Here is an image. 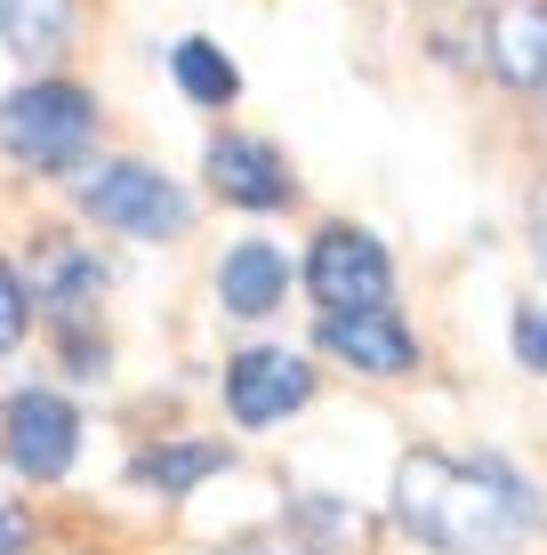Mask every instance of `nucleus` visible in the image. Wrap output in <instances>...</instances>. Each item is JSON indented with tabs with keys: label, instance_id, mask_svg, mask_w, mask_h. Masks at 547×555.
Listing matches in <instances>:
<instances>
[{
	"label": "nucleus",
	"instance_id": "1",
	"mask_svg": "<svg viewBox=\"0 0 547 555\" xmlns=\"http://www.w3.org/2000/svg\"><path fill=\"white\" fill-rule=\"evenodd\" d=\"M394 524L435 555H516L547 524L539 483L516 459H451V451H411L394 467Z\"/></svg>",
	"mask_w": 547,
	"mask_h": 555
},
{
	"label": "nucleus",
	"instance_id": "2",
	"mask_svg": "<svg viewBox=\"0 0 547 555\" xmlns=\"http://www.w3.org/2000/svg\"><path fill=\"white\" fill-rule=\"evenodd\" d=\"M97 145V98H89L81 81H25L0 98V153L25 169H41V178H65V169H81V153Z\"/></svg>",
	"mask_w": 547,
	"mask_h": 555
},
{
	"label": "nucleus",
	"instance_id": "3",
	"mask_svg": "<svg viewBox=\"0 0 547 555\" xmlns=\"http://www.w3.org/2000/svg\"><path fill=\"white\" fill-rule=\"evenodd\" d=\"M81 209L113 234H138V242H169L185 234V218H194V202H185L178 178H161L154 162H105L81 178Z\"/></svg>",
	"mask_w": 547,
	"mask_h": 555
},
{
	"label": "nucleus",
	"instance_id": "4",
	"mask_svg": "<svg viewBox=\"0 0 547 555\" xmlns=\"http://www.w3.org/2000/svg\"><path fill=\"white\" fill-rule=\"evenodd\" d=\"M307 291L323 314H363L394 298V258L370 225H323L307 250Z\"/></svg>",
	"mask_w": 547,
	"mask_h": 555
},
{
	"label": "nucleus",
	"instance_id": "5",
	"mask_svg": "<svg viewBox=\"0 0 547 555\" xmlns=\"http://www.w3.org/2000/svg\"><path fill=\"white\" fill-rule=\"evenodd\" d=\"M0 459H9L25 483H56V475L81 459V411L49 387H25L0 411Z\"/></svg>",
	"mask_w": 547,
	"mask_h": 555
},
{
	"label": "nucleus",
	"instance_id": "6",
	"mask_svg": "<svg viewBox=\"0 0 547 555\" xmlns=\"http://www.w3.org/2000/svg\"><path fill=\"white\" fill-rule=\"evenodd\" d=\"M314 403V362L290 347H242L225 362V411L234 427H282L290 411Z\"/></svg>",
	"mask_w": 547,
	"mask_h": 555
},
{
	"label": "nucleus",
	"instance_id": "7",
	"mask_svg": "<svg viewBox=\"0 0 547 555\" xmlns=\"http://www.w3.org/2000/svg\"><path fill=\"white\" fill-rule=\"evenodd\" d=\"M201 169H210L218 202H234V209H290L298 202V178H290V162H282V145L242 138V129H218L210 153H201Z\"/></svg>",
	"mask_w": 547,
	"mask_h": 555
},
{
	"label": "nucleus",
	"instance_id": "8",
	"mask_svg": "<svg viewBox=\"0 0 547 555\" xmlns=\"http://www.w3.org/2000/svg\"><path fill=\"white\" fill-rule=\"evenodd\" d=\"M323 354H338L363 378H411L419 371V331L394 306H363V314H323Z\"/></svg>",
	"mask_w": 547,
	"mask_h": 555
},
{
	"label": "nucleus",
	"instance_id": "9",
	"mask_svg": "<svg viewBox=\"0 0 547 555\" xmlns=\"http://www.w3.org/2000/svg\"><path fill=\"white\" fill-rule=\"evenodd\" d=\"M483 56L507 89H547V0H499L483 16Z\"/></svg>",
	"mask_w": 547,
	"mask_h": 555
},
{
	"label": "nucleus",
	"instance_id": "10",
	"mask_svg": "<svg viewBox=\"0 0 547 555\" xmlns=\"http://www.w3.org/2000/svg\"><path fill=\"white\" fill-rule=\"evenodd\" d=\"M290 258L274 250V242H234V250L218 258V298H225V314H242V322H266L282 314V298H290Z\"/></svg>",
	"mask_w": 547,
	"mask_h": 555
},
{
	"label": "nucleus",
	"instance_id": "11",
	"mask_svg": "<svg viewBox=\"0 0 547 555\" xmlns=\"http://www.w3.org/2000/svg\"><path fill=\"white\" fill-rule=\"evenodd\" d=\"M225 467H234V451H225L218 435H169V443H145L129 459V483H145L154 500H185L194 483H210Z\"/></svg>",
	"mask_w": 547,
	"mask_h": 555
},
{
	"label": "nucleus",
	"instance_id": "12",
	"mask_svg": "<svg viewBox=\"0 0 547 555\" xmlns=\"http://www.w3.org/2000/svg\"><path fill=\"white\" fill-rule=\"evenodd\" d=\"M0 49L32 56V65L65 56L73 49V0H0Z\"/></svg>",
	"mask_w": 547,
	"mask_h": 555
},
{
	"label": "nucleus",
	"instance_id": "13",
	"mask_svg": "<svg viewBox=\"0 0 547 555\" xmlns=\"http://www.w3.org/2000/svg\"><path fill=\"white\" fill-rule=\"evenodd\" d=\"M169 81H178L194 105H210V113L242 98V65H234V56H225V49L210 41V33H185V41L169 49Z\"/></svg>",
	"mask_w": 547,
	"mask_h": 555
},
{
	"label": "nucleus",
	"instance_id": "14",
	"mask_svg": "<svg viewBox=\"0 0 547 555\" xmlns=\"http://www.w3.org/2000/svg\"><path fill=\"white\" fill-rule=\"evenodd\" d=\"M25 331H32V282L16 274L9 258H0V354L25 347Z\"/></svg>",
	"mask_w": 547,
	"mask_h": 555
},
{
	"label": "nucleus",
	"instance_id": "15",
	"mask_svg": "<svg viewBox=\"0 0 547 555\" xmlns=\"http://www.w3.org/2000/svg\"><path fill=\"white\" fill-rule=\"evenodd\" d=\"M49 274H56L49 306H81V298H97V291H105V266H97V258H81V250H56V258H49Z\"/></svg>",
	"mask_w": 547,
	"mask_h": 555
},
{
	"label": "nucleus",
	"instance_id": "16",
	"mask_svg": "<svg viewBox=\"0 0 547 555\" xmlns=\"http://www.w3.org/2000/svg\"><path fill=\"white\" fill-rule=\"evenodd\" d=\"M507 338H516V362H523V371H539V378H547V306H539V298H532V306H516Z\"/></svg>",
	"mask_w": 547,
	"mask_h": 555
},
{
	"label": "nucleus",
	"instance_id": "17",
	"mask_svg": "<svg viewBox=\"0 0 547 555\" xmlns=\"http://www.w3.org/2000/svg\"><path fill=\"white\" fill-rule=\"evenodd\" d=\"M225 555H323V547H307V540H282V531H250V540H234Z\"/></svg>",
	"mask_w": 547,
	"mask_h": 555
},
{
	"label": "nucleus",
	"instance_id": "18",
	"mask_svg": "<svg viewBox=\"0 0 547 555\" xmlns=\"http://www.w3.org/2000/svg\"><path fill=\"white\" fill-rule=\"evenodd\" d=\"M25 547H32V515L16 500H0V555H25Z\"/></svg>",
	"mask_w": 547,
	"mask_h": 555
},
{
	"label": "nucleus",
	"instance_id": "19",
	"mask_svg": "<svg viewBox=\"0 0 547 555\" xmlns=\"http://www.w3.org/2000/svg\"><path fill=\"white\" fill-rule=\"evenodd\" d=\"M539 274H547V218H539Z\"/></svg>",
	"mask_w": 547,
	"mask_h": 555
}]
</instances>
